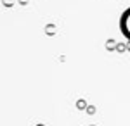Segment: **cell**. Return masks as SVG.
<instances>
[{"instance_id":"6da1fadb","label":"cell","mask_w":130,"mask_h":126,"mask_svg":"<svg viewBox=\"0 0 130 126\" xmlns=\"http://www.w3.org/2000/svg\"><path fill=\"white\" fill-rule=\"evenodd\" d=\"M120 29H121V35L130 41V7L123 10L120 17Z\"/></svg>"}]
</instances>
